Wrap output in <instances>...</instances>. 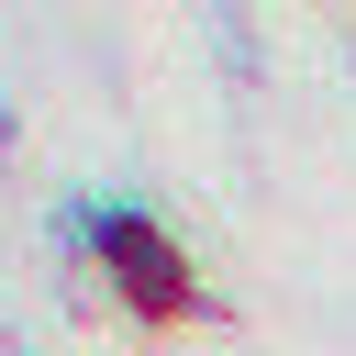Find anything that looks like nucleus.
<instances>
[{
	"label": "nucleus",
	"mask_w": 356,
	"mask_h": 356,
	"mask_svg": "<svg viewBox=\"0 0 356 356\" xmlns=\"http://www.w3.org/2000/svg\"><path fill=\"white\" fill-rule=\"evenodd\" d=\"M89 245H100V278H111L145 323L200 312V278H189V256H178V234H167V222H145V211H100V222H89Z\"/></svg>",
	"instance_id": "1"
}]
</instances>
